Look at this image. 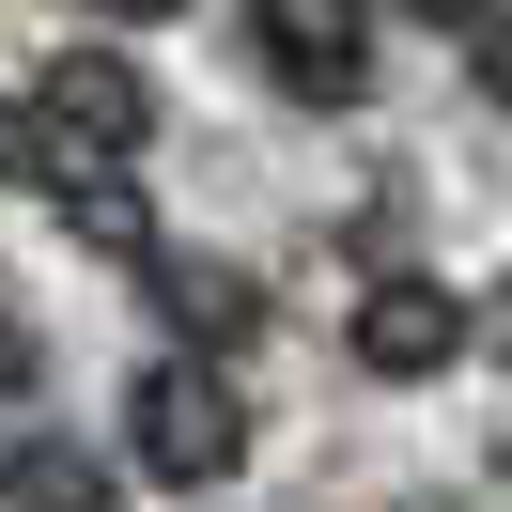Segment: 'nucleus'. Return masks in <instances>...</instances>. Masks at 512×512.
<instances>
[{"instance_id":"nucleus-9","label":"nucleus","mask_w":512,"mask_h":512,"mask_svg":"<svg viewBox=\"0 0 512 512\" xmlns=\"http://www.w3.org/2000/svg\"><path fill=\"white\" fill-rule=\"evenodd\" d=\"M419 16H450V32H466V16H481V0H419Z\"/></svg>"},{"instance_id":"nucleus-6","label":"nucleus","mask_w":512,"mask_h":512,"mask_svg":"<svg viewBox=\"0 0 512 512\" xmlns=\"http://www.w3.org/2000/svg\"><path fill=\"white\" fill-rule=\"evenodd\" d=\"M466 63H481V94H512V0H481V16H466Z\"/></svg>"},{"instance_id":"nucleus-5","label":"nucleus","mask_w":512,"mask_h":512,"mask_svg":"<svg viewBox=\"0 0 512 512\" xmlns=\"http://www.w3.org/2000/svg\"><path fill=\"white\" fill-rule=\"evenodd\" d=\"M0 497H16V512H109V466H78V450H16Z\"/></svg>"},{"instance_id":"nucleus-8","label":"nucleus","mask_w":512,"mask_h":512,"mask_svg":"<svg viewBox=\"0 0 512 512\" xmlns=\"http://www.w3.org/2000/svg\"><path fill=\"white\" fill-rule=\"evenodd\" d=\"M94 16H125V32H156V16H187V0H94Z\"/></svg>"},{"instance_id":"nucleus-7","label":"nucleus","mask_w":512,"mask_h":512,"mask_svg":"<svg viewBox=\"0 0 512 512\" xmlns=\"http://www.w3.org/2000/svg\"><path fill=\"white\" fill-rule=\"evenodd\" d=\"M32 388V326H16V295H0V404Z\"/></svg>"},{"instance_id":"nucleus-2","label":"nucleus","mask_w":512,"mask_h":512,"mask_svg":"<svg viewBox=\"0 0 512 512\" xmlns=\"http://www.w3.org/2000/svg\"><path fill=\"white\" fill-rule=\"evenodd\" d=\"M125 450L156 481H233V466H249V388H233L218 357H156L140 404H125Z\"/></svg>"},{"instance_id":"nucleus-1","label":"nucleus","mask_w":512,"mask_h":512,"mask_svg":"<svg viewBox=\"0 0 512 512\" xmlns=\"http://www.w3.org/2000/svg\"><path fill=\"white\" fill-rule=\"evenodd\" d=\"M140 140H156V94H140V63H109V47H63V63L32 78V171L47 202L109 187V171H140Z\"/></svg>"},{"instance_id":"nucleus-3","label":"nucleus","mask_w":512,"mask_h":512,"mask_svg":"<svg viewBox=\"0 0 512 512\" xmlns=\"http://www.w3.org/2000/svg\"><path fill=\"white\" fill-rule=\"evenodd\" d=\"M249 32L280 63V94H311V109H342L373 78V0H249Z\"/></svg>"},{"instance_id":"nucleus-4","label":"nucleus","mask_w":512,"mask_h":512,"mask_svg":"<svg viewBox=\"0 0 512 512\" xmlns=\"http://www.w3.org/2000/svg\"><path fill=\"white\" fill-rule=\"evenodd\" d=\"M357 357H373L388 388L450 373V357H466V295H450V280H373V295H357Z\"/></svg>"}]
</instances>
